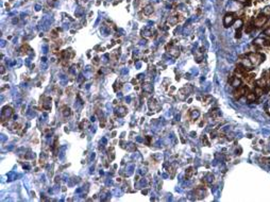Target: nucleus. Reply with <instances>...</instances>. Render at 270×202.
Masks as SVG:
<instances>
[{"mask_svg": "<svg viewBox=\"0 0 270 202\" xmlns=\"http://www.w3.org/2000/svg\"><path fill=\"white\" fill-rule=\"evenodd\" d=\"M256 96L254 93H248V94L246 95V98H247V100L248 101H255L256 100Z\"/></svg>", "mask_w": 270, "mask_h": 202, "instance_id": "f8f14e48", "label": "nucleus"}, {"mask_svg": "<svg viewBox=\"0 0 270 202\" xmlns=\"http://www.w3.org/2000/svg\"><path fill=\"white\" fill-rule=\"evenodd\" d=\"M51 37L52 38H56L57 37V34H56V30H53L51 32Z\"/></svg>", "mask_w": 270, "mask_h": 202, "instance_id": "393cba45", "label": "nucleus"}, {"mask_svg": "<svg viewBox=\"0 0 270 202\" xmlns=\"http://www.w3.org/2000/svg\"><path fill=\"white\" fill-rule=\"evenodd\" d=\"M267 16L266 15H259L258 17H256V19L254 20V26L255 27H257V28H259V27H262V26H264L266 22H267Z\"/></svg>", "mask_w": 270, "mask_h": 202, "instance_id": "7ed1b4c3", "label": "nucleus"}, {"mask_svg": "<svg viewBox=\"0 0 270 202\" xmlns=\"http://www.w3.org/2000/svg\"><path fill=\"white\" fill-rule=\"evenodd\" d=\"M127 113H128V111L124 107H119V108H116V111H115V114H116L118 117H123Z\"/></svg>", "mask_w": 270, "mask_h": 202, "instance_id": "423d86ee", "label": "nucleus"}, {"mask_svg": "<svg viewBox=\"0 0 270 202\" xmlns=\"http://www.w3.org/2000/svg\"><path fill=\"white\" fill-rule=\"evenodd\" d=\"M202 142H204L205 143V145H208V143H207V139H206V137H203V139H202Z\"/></svg>", "mask_w": 270, "mask_h": 202, "instance_id": "c756f323", "label": "nucleus"}, {"mask_svg": "<svg viewBox=\"0 0 270 202\" xmlns=\"http://www.w3.org/2000/svg\"><path fill=\"white\" fill-rule=\"evenodd\" d=\"M247 91H248V88L247 87H242V86H240V87L237 88V91L234 92V97H235V99H239L242 96L248 94V92Z\"/></svg>", "mask_w": 270, "mask_h": 202, "instance_id": "39448f33", "label": "nucleus"}, {"mask_svg": "<svg viewBox=\"0 0 270 202\" xmlns=\"http://www.w3.org/2000/svg\"><path fill=\"white\" fill-rule=\"evenodd\" d=\"M62 114H63V116H65V117L69 116V115H70V108H67V107H64L62 108Z\"/></svg>", "mask_w": 270, "mask_h": 202, "instance_id": "f3484780", "label": "nucleus"}, {"mask_svg": "<svg viewBox=\"0 0 270 202\" xmlns=\"http://www.w3.org/2000/svg\"><path fill=\"white\" fill-rule=\"evenodd\" d=\"M211 116L213 117V118H216L217 116H219V111H218V110H214V111H212Z\"/></svg>", "mask_w": 270, "mask_h": 202, "instance_id": "4be33fe9", "label": "nucleus"}, {"mask_svg": "<svg viewBox=\"0 0 270 202\" xmlns=\"http://www.w3.org/2000/svg\"><path fill=\"white\" fill-rule=\"evenodd\" d=\"M256 85L259 86V87H262V88H264L267 86V82H266V79L263 77V78H261L259 80H257V82H256Z\"/></svg>", "mask_w": 270, "mask_h": 202, "instance_id": "9b49d317", "label": "nucleus"}, {"mask_svg": "<svg viewBox=\"0 0 270 202\" xmlns=\"http://www.w3.org/2000/svg\"><path fill=\"white\" fill-rule=\"evenodd\" d=\"M253 44L256 45V46L263 45L264 44V40H263V38H256V40H254V41H253Z\"/></svg>", "mask_w": 270, "mask_h": 202, "instance_id": "412c9836", "label": "nucleus"}, {"mask_svg": "<svg viewBox=\"0 0 270 202\" xmlns=\"http://www.w3.org/2000/svg\"><path fill=\"white\" fill-rule=\"evenodd\" d=\"M264 59V55H262V54H259V53H250L249 54V60H250V62H251L252 65H254V66H257L261 64Z\"/></svg>", "mask_w": 270, "mask_h": 202, "instance_id": "f257e3e1", "label": "nucleus"}, {"mask_svg": "<svg viewBox=\"0 0 270 202\" xmlns=\"http://www.w3.org/2000/svg\"><path fill=\"white\" fill-rule=\"evenodd\" d=\"M243 66L245 67V68L247 67V69H251V67L253 65L251 64V62H250L249 59H245V60H243Z\"/></svg>", "mask_w": 270, "mask_h": 202, "instance_id": "4468645a", "label": "nucleus"}, {"mask_svg": "<svg viewBox=\"0 0 270 202\" xmlns=\"http://www.w3.org/2000/svg\"><path fill=\"white\" fill-rule=\"evenodd\" d=\"M4 72V68H3V67H1V73H3Z\"/></svg>", "mask_w": 270, "mask_h": 202, "instance_id": "2f4dec72", "label": "nucleus"}, {"mask_svg": "<svg viewBox=\"0 0 270 202\" xmlns=\"http://www.w3.org/2000/svg\"><path fill=\"white\" fill-rule=\"evenodd\" d=\"M238 2H242V3H247L248 2V0H237Z\"/></svg>", "mask_w": 270, "mask_h": 202, "instance_id": "7c9ffc66", "label": "nucleus"}, {"mask_svg": "<svg viewBox=\"0 0 270 202\" xmlns=\"http://www.w3.org/2000/svg\"><path fill=\"white\" fill-rule=\"evenodd\" d=\"M234 20H235V17H234V15L233 14H227L226 16H224V18H223V25H224V27H230L231 25H233V22Z\"/></svg>", "mask_w": 270, "mask_h": 202, "instance_id": "20e7f679", "label": "nucleus"}, {"mask_svg": "<svg viewBox=\"0 0 270 202\" xmlns=\"http://www.w3.org/2000/svg\"><path fill=\"white\" fill-rule=\"evenodd\" d=\"M240 36H242V33H240V28H239V29H237V31H236V37L240 38Z\"/></svg>", "mask_w": 270, "mask_h": 202, "instance_id": "bb28decb", "label": "nucleus"}, {"mask_svg": "<svg viewBox=\"0 0 270 202\" xmlns=\"http://www.w3.org/2000/svg\"><path fill=\"white\" fill-rule=\"evenodd\" d=\"M252 29H253V26L249 25V26H248V28L246 29V32H247V33H250V32H251V30H252Z\"/></svg>", "mask_w": 270, "mask_h": 202, "instance_id": "a878e982", "label": "nucleus"}, {"mask_svg": "<svg viewBox=\"0 0 270 202\" xmlns=\"http://www.w3.org/2000/svg\"><path fill=\"white\" fill-rule=\"evenodd\" d=\"M149 108L152 111H154V110H156V108H159V103H157L154 99H150L149 100Z\"/></svg>", "mask_w": 270, "mask_h": 202, "instance_id": "9d476101", "label": "nucleus"}, {"mask_svg": "<svg viewBox=\"0 0 270 202\" xmlns=\"http://www.w3.org/2000/svg\"><path fill=\"white\" fill-rule=\"evenodd\" d=\"M263 12H264V15H266V16L270 15V6H267V8H265Z\"/></svg>", "mask_w": 270, "mask_h": 202, "instance_id": "b1692460", "label": "nucleus"}, {"mask_svg": "<svg viewBox=\"0 0 270 202\" xmlns=\"http://www.w3.org/2000/svg\"><path fill=\"white\" fill-rule=\"evenodd\" d=\"M231 85H232L233 87H236V88L240 87V86H242V80H240V78H237V77L233 78L232 82H231Z\"/></svg>", "mask_w": 270, "mask_h": 202, "instance_id": "0eeeda50", "label": "nucleus"}, {"mask_svg": "<svg viewBox=\"0 0 270 202\" xmlns=\"http://www.w3.org/2000/svg\"><path fill=\"white\" fill-rule=\"evenodd\" d=\"M199 115H200V113H199L198 110H191L190 111V117L192 118V119H197V118L199 117Z\"/></svg>", "mask_w": 270, "mask_h": 202, "instance_id": "2eb2a0df", "label": "nucleus"}, {"mask_svg": "<svg viewBox=\"0 0 270 202\" xmlns=\"http://www.w3.org/2000/svg\"><path fill=\"white\" fill-rule=\"evenodd\" d=\"M192 175H194V169L192 168H189L186 170V174H185V177L187 178V179H190L192 177Z\"/></svg>", "mask_w": 270, "mask_h": 202, "instance_id": "a211bd4d", "label": "nucleus"}, {"mask_svg": "<svg viewBox=\"0 0 270 202\" xmlns=\"http://www.w3.org/2000/svg\"><path fill=\"white\" fill-rule=\"evenodd\" d=\"M154 12V8L151 4H148L144 8V14L145 15H151Z\"/></svg>", "mask_w": 270, "mask_h": 202, "instance_id": "1a4fd4ad", "label": "nucleus"}, {"mask_svg": "<svg viewBox=\"0 0 270 202\" xmlns=\"http://www.w3.org/2000/svg\"><path fill=\"white\" fill-rule=\"evenodd\" d=\"M12 115H13V110H12V108H10V107L3 108H2V113H1V121H2V122H4V120L9 119V118L11 117Z\"/></svg>", "mask_w": 270, "mask_h": 202, "instance_id": "f03ea898", "label": "nucleus"}, {"mask_svg": "<svg viewBox=\"0 0 270 202\" xmlns=\"http://www.w3.org/2000/svg\"><path fill=\"white\" fill-rule=\"evenodd\" d=\"M141 33H143V36H145V37H150L151 36V34H152V32H151L150 30H147V29H145V30L141 32Z\"/></svg>", "mask_w": 270, "mask_h": 202, "instance_id": "aec40b11", "label": "nucleus"}, {"mask_svg": "<svg viewBox=\"0 0 270 202\" xmlns=\"http://www.w3.org/2000/svg\"><path fill=\"white\" fill-rule=\"evenodd\" d=\"M254 94L257 96V97H259V96H262L264 94V89L262 87H259V86H257V87H255V89H254Z\"/></svg>", "mask_w": 270, "mask_h": 202, "instance_id": "dca6fc26", "label": "nucleus"}, {"mask_svg": "<svg viewBox=\"0 0 270 202\" xmlns=\"http://www.w3.org/2000/svg\"><path fill=\"white\" fill-rule=\"evenodd\" d=\"M264 33L266 34V35H268V36H270V28H268L267 30H265V32Z\"/></svg>", "mask_w": 270, "mask_h": 202, "instance_id": "c85d7f7f", "label": "nucleus"}, {"mask_svg": "<svg viewBox=\"0 0 270 202\" xmlns=\"http://www.w3.org/2000/svg\"><path fill=\"white\" fill-rule=\"evenodd\" d=\"M263 46L269 47V46H270V41H269V40H264V44H263Z\"/></svg>", "mask_w": 270, "mask_h": 202, "instance_id": "cd10ccee", "label": "nucleus"}, {"mask_svg": "<svg viewBox=\"0 0 270 202\" xmlns=\"http://www.w3.org/2000/svg\"><path fill=\"white\" fill-rule=\"evenodd\" d=\"M168 22L170 25H176V24H178L179 22V19H178V17H175V16H172V17H170L169 18V20H168Z\"/></svg>", "mask_w": 270, "mask_h": 202, "instance_id": "6ab92c4d", "label": "nucleus"}, {"mask_svg": "<svg viewBox=\"0 0 270 202\" xmlns=\"http://www.w3.org/2000/svg\"><path fill=\"white\" fill-rule=\"evenodd\" d=\"M205 179H206V180H205V181L208 182V183H211V182H213V179H214V177H213V175H212L211 174H208V175H206V178H205Z\"/></svg>", "mask_w": 270, "mask_h": 202, "instance_id": "5701e85b", "label": "nucleus"}, {"mask_svg": "<svg viewBox=\"0 0 270 202\" xmlns=\"http://www.w3.org/2000/svg\"><path fill=\"white\" fill-rule=\"evenodd\" d=\"M187 95H188V92L186 91V88L180 89V92H179V97L181 98V99H185L186 97H187Z\"/></svg>", "mask_w": 270, "mask_h": 202, "instance_id": "ddd939ff", "label": "nucleus"}, {"mask_svg": "<svg viewBox=\"0 0 270 202\" xmlns=\"http://www.w3.org/2000/svg\"><path fill=\"white\" fill-rule=\"evenodd\" d=\"M169 53H170V55H172L173 57H178L180 55V49L178 47H171L169 49Z\"/></svg>", "mask_w": 270, "mask_h": 202, "instance_id": "6e6552de", "label": "nucleus"}]
</instances>
